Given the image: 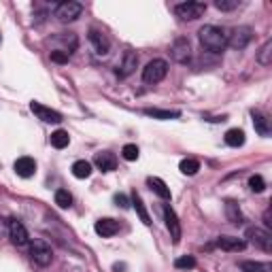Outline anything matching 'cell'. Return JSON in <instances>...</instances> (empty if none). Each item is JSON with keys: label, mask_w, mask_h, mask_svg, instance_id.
<instances>
[{"label": "cell", "mask_w": 272, "mask_h": 272, "mask_svg": "<svg viewBox=\"0 0 272 272\" xmlns=\"http://www.w3.org/2000/svg\"><path fill=\"white\" fill-rule=\"evenodd\" d=\"M147 185L151 187V191L158 193L162 200H170V190H168V185L160 177H149L147 179Z\"/></svg>", "instance_id": "19"}, {"label": "cell", "mask_w": 272, "mask_h": 272, "mask_svg": "<svg viewBox=\"0 0 272 272\" xmlns=\"http://www.w3.org/2000/svg\"><path fill=\"white\" fill-rule=\"evenodd\" d=\"M145 115L147 117H153V119H177L179 117V111H164V109H145Z\"/></svg>", "instance_id": "23"}, {"label": "cell", "mask_w": 272, "mask_h": 272, "mask_svg": "<svg viewBox=\"0 0 272 272\" xmlns=\"http://www.w3.org/2000/svg\"><path fill=\"white\" fill-rule=\"evenodd\" d=\"M249 187H251V191L262 193L264 190H266V181H264L262 174H251V177H249Z\"/></svg>", "instance_id": "31"}, {"label": "cell", "mask_w": 272, "mask_h": 272, "mask_svg": "<svg viewBox=\"0 0 272 272\" xmlns=\"http://www.w3.org/2000/svg\"><path fill=\"white\" fill-rule=\"evenodd\" d=\"M130 204H134V209H136V213H138V217H140V221L145 223V225H151V217H149V213H147V209H145V204H142V198L138 196V193H132V202Z\"/></svg>", "instance_id": "22"}, {"label": "cell", "mask_w": 272, "mask_h": 272, "mask_svg": "<svg viewBox=\"0 0 272 272\" xmlns=\"http://www.w3.org/2000/svg\"><path fill=\"white\" fill-rule=\"evenodd\" d=\"M15 172H17V177H22V179H30V177H34V172H36V162L28 158V155H24V158H19L15 160Z\"/></svg>", "instance_id": "16"}, {"label": "cell", "mask_w": 272, "mask_h": 272, "mask_svg": "<svg viewBox=\"0 0 272 272\" xmlns=\"http://www.w3.org/2000/svg\"><path fill=\"white\" fill-rule=\"evenodd\" d=\"M115 204L121 206V209H130V200H128L126 193H115Z\"/></svg>", "instance_id": "35"}, {"label": "cell", "mask_w": 272, "mask_h": 272, "mask_svg": "<svg viewBox=\"0 0 272 272\" xmlns=\"http://www.w3.org/2000/svg\"><path fill=\"white\" fill-rule=\"evenodd\" d=\"M30 111L36 115L41 121H45V124H60L62 121V115L54 111L51 107H45L41 105V102H30Z\"/></svg>", "instance_id": "9"}, {"label": "cell", "mask_w": 272, "mask_h": 272, "mask_svg": "<svg viewBox=\"0 0 272 272\" xmlns=\"http://www.w3.org/2000/svg\"><path fill=\"white\" fill-rule=\"evenodd\" d=\"M89 43L94 45V49H96V54H98V55H107L109 49H111L109 36H107L102 30H98V28H92V30H89Z\"/></svg>", "instance_id": "12"}, {"label": "cell", "mask_w": 272, "mask_h": 272, "mask_svg": "<svg viewBox=\"0 0 272 272\" xmlns=\"http://www.w3.org/2000/svg\"><path fill=\"white\" fill-rule=\"evenodd\" d=\"M257 62H260L262 66H270V62H272V41L270 38L264 43V47L257 51Z\"/></svg>", "instance_id": "27"}, {"label": "cell", "mask_w": 272, "mask_h": 272, "mask_svg": "<svg viewBox=\"0 0 272 272\" xmlns=\"http://www.w3.org/2000/svg\"><path fill=\"white\" fill-rule=\"evenodd\" d=\"M9 238L13 245H17V247H24V245H28V230L24 228L22 221H17V219H11L9 221Z\"/></svg>", "instance_id": "11"}, {"label": "cell", "mask_w": 272, "mask_h": 272, "mask_svg": "<svg viewBox=\"0 0 272 272\" xmlns=\"http://www.w3.org/2000/svg\"><path fill=\"white\" fill-rule=\"evenodd\" d=\"M174 268L177 270H191L196 268V257L193 255H181L174 260Z\"/></svg>", "instance_id": "29"}, {"label": "cell", "mask_w": 272, "mask_h": 272, "mask_svg": "<svg viewBox=\"0 0 272 272\" xmlns=\"http://www.w3.org/2000/svg\"><path fill=\"white\" fill-rule=\"evenodd\" d=\"M225 145L228 147H243L245 145V132L241 128H232L225 132Z\"/></svg>", "instance_id": "21"}, {"label": "cell", "mask_w": 272, "mask_h": 272, "mask_svg": "<svg viewBox=\"0 0 272 272\" xmlns=\"http://www.w3.org/2000/svg\"><path fill=\"white\" fill-rule=\"evenodd\" d=\"M245 238H247L251 245H255L257 249L266 251V253L272 251V234L268 230H262V228H257V225H255V228H247Z\"/></svg>", "instance_id": "5"}, {"label": "cell", "mask_w": 272, "mask_h": 272, "mask_svg": "<svg viewBox=\"0 0 272 272\" xmlns=\"http://www.w3.org/2000/svg\"><path fill=\"white\" fill-rule=\"evenodd\" d=\"M198 38H200V45L211 51V54H221V51L228 47V32L223 28H217V26H202L198 30Z\"/></svg>", "instance_id": "1"}, {"label": "cell", "mask_w": 272, "mask_h": 272, "mask_svg": "<svg viewBox=\"0 0 272 272\" xmlns=\"http://www.w3.org/2000/svg\"><path fill=\"white\" fill-rule=\"evenodd\" d=\"M238 0H215V6L219 11H234V9H238Z\"/></svg>", "instance_id": "33"}, {"label": "cell", "mask_w": 272, "mask_h": 272, "mask_svg": "<svg viewBox=\"0 0 272 272\" xmlns=\"http://www.w3.org/2000/svg\"><path fill=\"white\" fill-rule=\"evenodd\" d=\"M225 215H228V219L234 225H241L245 221V217H243V213H241V206H238L234 200H228V202H225Z\"/></svg>", "instance_id": "20"}, {"label": "cell", "mask_w": 272, "mask_h": 272, "mask_svg": "<svg viewBox=\"0 0 272 272\" xmlns=\"http://www.w3.org/2000/svg\"><path fill=\"white\" fill-rule=\"evenodd\" d=\"M217 247L223 249V251H245L247 243L241 241V238H234V236H219L217 238Z\"/></svg>", "instance_id": "17"}, {"label": "cell", "mask_w": 272, "mask_h": 272, "mask_svg": "<svg viewBox=\"0 0 272 272\" xmlns=\"http://www.w3.org/2000/svg\"><path fill=\"white\" fill-rule=\"evenodd\" d=\"M55 204L60 206V209H70V204H73V196H70L68 190H57L55 191Z\"/></svg>", "instance_id": "30"}, {"label": "cell", "mask_w": 272, "mask_h": 272, "mask_svg": "<svg viewBox=\"0 0 272 272\" xmlns=\"http://www.w3.org/2000/svg\"><path fill=\"white\" fill-rule=\"evenodd\" d=\"M264 223H266V228H268V230L272 228V221H270V211L264 213Z\"/></svg>", "instance_id": "36"}, {"label": "cell", "mask_w": 272, "mask_h": 272, "mask_svg": "<svg viewBox=\"0 0 272 272\" xmlns=\"http://www.w3.org/2000/svg\"><path fill=\"white\" fill-rule=\"evenodd\" d=\"M49 57H51V62H55V64H66L70 55L64 54L62 49H55V51H51V54H49Z\"/></svg>", "instance_id": "34"}, {"label": "cell", "mask_w": 272, "mask_h": 272, "mask_svg": "<svg viewBox=\"0 0 272 272\" xmlns=\"http://www.w3.org/2000/svg\"><path fill=\"white\" fill-rule=\"evenodd\" d=\"M170 55H172V60L179 62V64H187V62H190L191 60L190 38H185V36L174 38V43H172V47H170Z\"/></svg>", "instance_id": "8"}, {"label": "cell", "mask_w": 272, "mask_h": 272, "mask_svg": "<svg viewBox=\"0 0 272 272\" xmlns=\"http://www.w3.org/2000/svg\"><path fill=\"white\" fill-rule=\"evenodd\" d=\"M179 170L183 172V174H187V177H193V174L200 170V162L193 160V158H185V160H181Z\"/></svg>", "instance_id": "25"}, {"label": "cell", "mask_w": 272, "mask_h": 272, "mask_svg": "<svg viewBox=\"0 0 272 272\" xmlns=\"http://www.w3.org/2000/svg\"><path fill=\"white\" fill-rule=\"evenodd\" d=\"M241 270L243 272H272V266L268 262H243Z\"/></svg>", "instance_id": "26"}, {"label": "cell", "mask_w": 272, "mask_h": 272, "mask_svg": "<svg viewBox=\"0 0 272 272\" xmlns=\"http://www.w3.org/2000/svg\"><path fill=\"white\" fill-rule=\"evenodd\" d=\"M113 270H115V272H124V270H126V264H115Z\"/></svg>", "instance_id": "37"}, {"label": "cell", "mask_w": 272, "mask_h": 272, "mask_svg": "<svg viewBox=\"0 0 272 272\" xmlns=\"http://www.w3.org/2000/svg\"><path fill=\"white\" fill-rule=\"evenodd\" d=\"M30 257L36 266L47 268L51 264V260H54V251H51V247L43 241V238H34V241L30 243Z\"/></svg>", "instance_id": "2"}, {"label": "cell", "mask_w": 272, "mask_h": 272, "mask_svg": "<svg viewBox=\"0 0 272 272\" xmlns=\"http://www.w3.org/2000/svg\"><path fill=\"white\" fill-rule=\"evenodd\" d=\"M73 174L77 179H87L89 174H92V164L85 160H77L73 164Z\"/></svg>", "instance_id": "24"}, {"label": "cell", "mask_w": 272, "mask_h": 272, "mask_svg": "<svg viewBox=\"0 0 272 272\" xmlns=\"http://www.w3.org/2000/svg\"><path fill=\"white\" fill-rule=\"evenodd\" d=\"M164 221H166L168 232H170L172 243L179 245L181 243V223H179V219H177V215H174L170 204H164Z\"/></svg>", "instance_id": "10"}, {"label": "cell", "mask_w": 272, "mask_h": 272, "mask_svg": "<svg viewBox=\"0 0 272 272\" xmlns=\"http://www.w3.org/2000/svg\"><path fill=\"white\" fill-rule=\"evenodd\" d=\"M81 13H83V6L79 2H73V0H66V2H60L55 6V17L62 24L75 22L77 17H81Z\"/></svg>", "instance_id": "6"}, {"label": "cell", "mask_w": 272, "mask_h": 272, "mask_svg": "<svg viewBox=\"0 0 272 272\" xmlns=\"http://www.w3.org/2000/svg\"><path fill=\"white\" fill-rule=\"evenodd\" d=\"M121 155H124V160H128V162L138 160V147L130 142V145H126L124 149H121Z\"/></svg>", "instance_id": "32"}, {"label": "cell", "mask_w": 272, "mask_h": 272, "mask_svg": "<svg viewBox=\"0 0 272 272\" xmlns=\"http://www.w3.org/2000/svg\"><path fill=\"white\" fill-rule=\"evenodd\" d=\"M94 230H96V234L102 236V238H111L119 232V223L115 221V219L105 217V219H98V221H96Z\"/></svg>", "instance_id": "14"}, {"label": "cell", "mask_w": 272, "mask_h": 272, "mask_svg": "<svg viewBox=\"0 0 272 272\" xmlns=\"http://www.w3.org/2000/svg\"><path fill=\"white\" fill-rule=\"evenodd\" d=\"M166 73H168V62L162 60V57H155V60H151L145 68H142V81L155 85V83H160L164 79Z\"/></svg>", "instance_id": "3"}, {"label": "cell", "mask_w": 272, "mask_h": 272, "mask_svg": "<svg viewBox=\"0 0 272 272\" xmlns=\"http://www.w3.org/2000/svg\"><path fill=\"white\" fill-rule=\"evenodd\" d=\"M68 142H70V136H68L66 130H55L54 134H51V145H54L55 149L68 147Z\"/></svg>", "instance_id": "28"}, {"label": "cell", "mask_w": 272, "mask_h": 272, "mask_svg": "<svg viewBox=\"0 0 272 272\" xmlns=\"http://www.w3.org/2000/svg\"><path fill=\"white\" fill-rule=\"evenodd\" d=\"M94 164L102 172H113L115 168H117V158H115L111 151H100V153H96Z\"/></svg>", "instance_id": "15"}, {"label": "cell", "mask_w": 272, "mask_h": 272, "mask_svg": "<svg viewBox=\"0 0 272 272\" xmlns=\"http://www.w3.org/2000/svg\"><path fill=\"white\" fill-rule=\"evenodd\" d=\"M251 38H253V30L249 26H238V28L232 30V34H228V45L232 49L241 51L251 43Z\"/></svg>", "instance_id": "7"}, {"label": "cell", "mask_w": 272, "mask_h": 272, "mask_svg": "<svg viewBox=\"0 0 272 272\" xmlns=\"http://www.w3.org/2000/svg\"><path fill=\"white\" fill-rule=\"evenodd\" d=\"M174 13H177L183 22H193V19L202 17L206 13V4L196 2V0H190V2H181V4L174 6Z\"/></svg>", "instance_id": "4"}, {"label": "cell", "mask_w": 272, "mask_h": 272, "mask_svg": "<svg viewBox=\"0 0 272 272\" xmlns=\"http://www.w3.org/2000/svg\"><path fill=\"white\" fill-rule=\"evenodd\" d=\"M251 117H253V128L260 136H270V119L260 111H251Z\"/></svg>", "instance_id": "18"}, {"label": "cell", "mask_w": 272, "mask_h": 272, "mask_svg": "<svg viewBox=\"0 0 272 272\" xmlns=\"http://www.w3.org/2000/svg\"><path fill=\"white\" fill-rule=\"evenodd\" d=\"M136 66H138V55L128 49V51H124V60H121L119 68H117V75L121 77V79H126V77H130L134 73Z\"/></svg>", "instance_id": "13"}]
</instances>
